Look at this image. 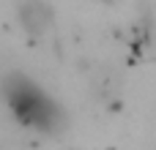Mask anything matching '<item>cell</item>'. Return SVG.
<instances>
[{"label":"cell","mask_w":156,"mask_h":150,"mask_svg":"<svg viewBox=\"0 0 156 150\" xmlns=\"http://www.w3.org/2000/svg\"><path fill=\"white\" fill-rule=\"evenodd\" d=\"M5 98L16 115L19 123L38 128V131H52L60 123V109L52 104V98L33 85L27 77H8L5 79Z\"/></svg>","instance_id":"6da1fadb"},{"label":"cell","mask_w":156,"mask_h":150,"mask_svg":"<svg viewBox=\"0 0 156 150\" xmlns=\"http://www.w3.org/2000/svg\"><path fill=\"white\" fill-rule=\"evenodd\" d=\"M19 22L30 36H41L49 30L52 25V11L41 3V0H25L19 5Z\"/></svg>","instance_id":"7a4b0ae2"}]
</instances>
